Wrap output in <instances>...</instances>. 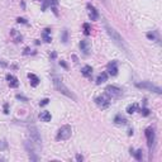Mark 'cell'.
I'll return each instance as SVG.
<instances>
[{
    "instance_id": "cell-28",
    "label": "cell",
    "mask_w": 162,
    "mask_h": 162,
    "mask_svg": "<svg viewBox=\"0 0 162 162\" xmlns=\"http://www.w3.org/2000/svg\"><path fill=\"white\" fill-rule=\"evenodd\" d=\"M17 22H18V23H22V24H28L27 23V19H24V18H18Z\"/></svg>"
},
{
    "instance_id": "cell-18",
    "label": "cell",
    "mask_w": 162,
    "mask_h": 162,
    "mask_svg": "<svg viewBox=\"0 0 162 162\" xmlns=\"http://www.w3.org/2000/svg\"><path fill=\"white\" fill-rule=\"evenodd\" d=\"M106 79H108L106 72H101V74H100L99 76H98V79H96V84H98V85L104 84V82L106 81Z\"/></svg>"
},
{
    "instance_id": "cell-34",
    "label": "cell",
    "mask_w": 162,
    "mask_h": 162,
    "mask_svg": "<svg viewBox=\"0 0 162 162\" xmlns=\"http://www.w3.org/2000/svg\"><path fill=\"white\" fill-rule=\"evenodd\" d=\"M60 63H61V65H62V66H63V67H65V68H66V67H67V66H66V63H65V62H63V61H61V62H60Z\"/></svg>"
},
{
    "instance_id": "cell-21",
    "label": "cell",
    "mask_w": 162,
    "mask_h": 162,
    "mask_svg": "<svg viewBox=\"0 0 162 162\" xmlns=\"http://www.w3.org/2000/svg\"><path fill=\"white\" fill-rule=\"evenodd\" d=\"M137 109H138L137 104H131V105L127 106V113H128V114H133V113L137 112Z\"/></svg>"
},
{
    "instance_id": "cell-7",
    "label": "cell",
    "mask_w": 162,
    "mask_h": 162,
    "mask_svg": "<svg viewBox=\"0 0 162 162\" xmlns=\"http://www.w3.org/2000/svg\"><path fill=\"white\" fill-rule=\"evenodd\" d=\"M95 104L100 108V109H106L110 105V98L106 94L99 95V96L95 98Z\"/></svg>"
},
{
    "instance_id": "cell-13",
    "label": "cell",
    "mask_w": 162,
    "mask_h": 162,
    "mask_svg": "<svg viewBox=\"0 0 162 162\" xmlns=\"http://www.w3.org/2000/svg\"><path fill=\"white\" fill-rule=\"evenodd\" d=\"M28 79H29V81H31V85L33 87H36L39 85V79H38V76L37 75H34V74H28Z\"/></svg>"
},
{
    "instance_id": "cell-35",
    "label": "cell",
    "mask_w": 162,
    "mask_h": 162,
    "mask_svg": "<svg viewBox=\"0 0 162 162\" xmlns=\"http://www.w3.org/2000/svg\"><path fill=\"white\" fill-rule=\"evenodd\" d=\"M101 1H103V3H104V4H106V3H108V1H106V0H101Z\"/></svg>"
},
{
    "instance_id": "cell-25",
    "label": "cell",
    "mask_w": 162,
    "mask_h": 162,
    "mask_svg": "<svg viewBox=\"0 0 162 162\" xmlns=\"http://www.w3.org/2000/svg\"><path fill=\"white\" fill-rule=\"evenodd\" d=\"M51 3H52V0H44V3H43V6H42V10L44 12L48 6H51Z\"/></svg>"
},
{
    "instance_id": "cell-30",
    "label": "cell",
    "mask_w": 162,
    "mask_h": 162,
    "mask_svg": "<svg viewBox=\"0 0 162 162\" xmlns=\"http://www.w3.org/2000/svg\"><path fill=\"white\" fill-rule=\"evenodd\" d=\"M0 67H8V63H6L4 60L0 58Z\"/></svg>"
},
{
    "instance_id": "cell-17",
    "label": "cell",
    "mask_w": 162,
    "mask_h": 162,
    "mask_svg": "<svg viewBox=\"0 0 162 162\" xmlns=\"http://www.w3.org/2000/svg\"><path fill=\"white\" fill-rule=\"evenodd\" d=\"M114 123H115V124L122 125V124H125L127 123V119L122 115V114H118V115H115V118H114Z\"/></svg>"
},
{
    "instance_id": "cell-8",
    "label": "cell",
    "mask_w": 162,
    "mask_h": 162,
    "mask_svg": "<svg viewBox=\"0 0 162 162\" xmlns=\"http://www.w3.org/2000/svg\"><path fill=\"white\" fill-rule=\"evenodd\" d=\"M144 134H146V138H147V144H148V148L152 151L153 150V147H155V143H156V134H155V131H153V128H147L146 129V132H144Z\"/></svg>"
},
{
    "instance_id": "cell-5",
    "label": "cell",
    "mask_w": 162,
    "mask_h": 162,
    "mask_svg": "<svg viewBox=\"0 0 162 162\" xmlns=\"http://www.w3.org/2000/svg\"><path fill=\"white\" fill-rule=\"evenodd\" d=\"M71 133H72V129L70 125H62L61 128L58 129V132H57V136H56V139L57 141H66V139H68L71 137Z\"/></svg>"
},
{
    "instance_id": "cell-26",
    "label": "cell",
    "mask_w": 162,
    "mask_h": 162,
    "mask_svg": "<svg viewBox=\"0 0 162 162\" xmlns=\"http://www.w3.org/2000/svg\"><path fill=\"white\" fill-rule=\"evenodd\" d=\"M61 41H62L63 43H66V42H67V31H66V29H63V32H62Z\"/></svg>"
},
{
    "instance_id": "cell-4",
    "label": "cell",
    "mask_w": 162,
    "mask_h": 162,
    "mask_svg": "<svg viewBox=\"0 0 162 162\" xmlns=\"http://www.w3.org/2000/svg\"><path fill=\"white\" fill-rule=\"evenodd\" d=\"M136 86L138 89H143V90H148V91H152V93L155 94H162V90L160 86H157V85L152 84L151 81H143V82H137L136 84Z\"/></svg>"
},
{
    "instance_id": "cell-22",
    "label": "cell",
    "mask_w": 162,
    "mask_h": 162,
    "mask_svg": "<svg viewBox=\"0 0 162 162\" xmlns=\"http://www.w3.org/2000/svg\"><path fill=\"white\" fill-rule=\"evenodd\" d=\"M82 28H84V34L85 36H89V34L91 33V27L89 23H84L82 24Z\"/></svg>"
},
{
    "instance_id": "cell-1",
    "label": "cell",
    "mask_w": 162,
    "mask_h": 162,
    "mask_svg": "<svg viewBox=\"0 0 162 162\" xmlns=\"http://www.w3.org/2000/svg\"><path fill=\"white\" fill-rule=\"evenodd\" d=\"M104 27H105V31H106V33H108V36H109L110 38H112V41L114 43L117 44V46L119 47L120 49H123L124 52L127 53L128 52V48H127V46H125V42H124V39L122 38V36L117 32L115 29H114L113 27H110L109 24L106 23V22H104Z\"/></svg>"
},
{
    "instance_id": "cell-27",
    "label": "cell",
    "mask_w": 162,
    "mask_h": 162,
    "mask_svg": "<svg viewBox=\"0 0 162 162\" xmlns=\"http://www.w3.org/2000/svg\"><path fill=\"white\" fill-rule=\"evenodd\" d=\"M141 113H142V115H144V117H147L148 114H150V110L147 109V108H143V109L141 110Z\"/></svg>"
},
{
    "instance_id": "cell-16",
    "label": "cell",
    "mask_w": 162,
    "mask_h": 162,
    "mask_svg": "<svg viewBox=\"0 0 162 162\" xmlns=\"http://www.w3.org/2000/svg\"><path fill=\"white\" fill-rule=\"evenodd\" d=\"M80 48H81V51H84L85 55H87L89 51H90V43H89L87 39L81 41V42H80Z\"/></svg>"
},
{
    "instance_id": "cell-31",
    "label": "cell",
    "mask_w": 162,
    "mask_h": 162,
    "mask_svg": "<svg viewBox=\"0 0 162 162\" xmlns=\"http://www.w3.org/2000/svg\"><path fill=\"white\" fill-rule=\"evenodd\" d=\"M48 103H49V100H48V99H43V100L39 103V105H41V106H43V105H47Z\"/></svg>"
},
{
    "instance_id": "cell-9",
    "label": "cell",
    "mask_w": 162,
    "mask_h": 162,
    "mask_svg": "<svg viewBox=\"0 0 162 162\" xmlns=\"http://www.w3.org/2000/svg\"><path fill=\"white\" fill-rule=\"evenodd\" d=\"M86 8H87V13H89V18H90L91 20H98V19H99V12L95 9V6L89 3L86 5Z\"/></svg>"
},
{
    "instance_id": "cell-32",
    "label": "cell",
    "mask_w": 162,
    "mask_h": 162,
    "mask_svg": "<svg viewBox=\"0 0 162 162\" xmlns=\"http://www.w3.org/2000/svg\"><path fill=\"white\" fill-rule=\"evenodd\" d=\"M76 160H77V161H82V160H84V157H82L81 155H76Z\"/></svg>"
},
{
    "instance_id": "cell-12",
    "label": "cell",
    "mask_w": 162,
    "mask_h": 162,
    "mask_svg": "<svg viewBox=\"0 0 162 162\" xmlns=\"http://www.w3.org/2000/svg\"><path fill=\"white\" fill-rule=\"evenodd\" d=\"M10 36H12L13 41H14L15 43L22 42V39H23V37H22V34L19 33V32H18L17 29H12V31H10Z\"/></svg>"
},
{
    "instance_id": "cell-10",
    "label": "cell",
    "mask_w": 162,
    "mask_h": 162,
    "mask_svg": "<svg viewBox=\"0 0 162 162\" xmlns=\"http://www.w3.org/2000/svg\"><path fill=\"white\" fill-rule=\"evenodd\" d=\"M108 72L110 76H117L118 75V62L117 61H112L108 65Z\"/></svg>"
},
{
    "instance_id": "cell-19",
    "label": "cell",
    "mask_w": 162,
    "mask_h": 162,
    "mask_svg": "<svg viewBox=\"0 0 162 162\" xmlns=\"http://www.w3.org/2000/svg\"><path fill=\"white\" fill-rule=\"evenodd\" d=\"M42 37H43V39H44V42H47V43H49L51 41V29H48V28H46V29L43 31V34H42Z\"/></svg>"
},
{
    "instance_id": "cell-15",
    "label": "cell",
    "mask_w": 162,
    "mask_h": 162,
    "mask_svg": "<svg viewBox=\"0 0 162 162\" xmlns=\"http://www.w3.org/2000/svg\"><path fill=\"white\" fill-rule=\"evenodd\" d=\"M39 119L42 120V122H51V119H52V115H51L49 112H47V110H44V112H41L39 114Z\"/></svg>"
},
{
    "instance_id": "cell-29",
    "label": "cell",
    "mask_w": 162,
    "mask_h": 162,
    "mask_svg": "<svg viewBox=\"0 0 162 162\" xmlns=\"http://www.w3.org/2000/svg\"><path fill=\"white\" fill-rule=\"evenodd\" d=\"M17 99H18V100H22V101H24V103H27V101H28V99H27V98L22 96V95H17Z\"/></svg>"
},
{
    "instance_id": "cell-11",
    "label": "cell",
    "mask_w": 162,
    "mask_h": 162,
    "mask_svg": "<svg viewBox=\"0 0 162 162\" xmlns=\"http://www.w3.org/2000/svg\"><path fill=\"white\" fill-rule=\"evenodd\" d=\"M6 81H8L9 86L13 87V89H15V87H18V86H19V81H18V79L15 77L14 75H12V74H8V75H6Z\"/></svg>"
},
{
    "instance_id": "cell-24",
    "label": "cell",
    "mask_w": 162,
    "mask_h": 162,
    "mask_svg": "<svg viewBox=\"0 0 162 162\" xmlns=\"http://www.w3.org/2000/svg\"><path fill=\"white\" fill-rule=\"evenodd\" d=\"M5 150H8V142L6 141H0V151H5Z\"/></svg>"
},
{
    "instance_id": "cell-2",
    "label": "cell",
    "mask_w": 162,
    "mask_h": 162,
    "mask_svg": "<svg viewBox=\"0 0 162 162\" xmlns=\"http://www.w3.org/2000/svg\"><path fill=\"white\" fill-rule=\"evenodd\" d=\"M52 80H53V86H55V89L58 91V93H61L62 95H65V96H67V98H70V99H72L74 101L77 100L76 95L72 93V91H70V89L66 86L65 84H63V81H62L61 77H58V76H53Z\"/></svg>"
},
{
    "instance_id": "cell-33",
    "label": "cell",
    "mask_w": 162,
    "mask_h": 162,
    "mask_svg": "<svg viewBox=\"0 0 162 162\" xmlns=\"http://www.w3.org/2000/svg\"><path fill=\"white\" fill-rule=\"evenodd\" d=\"M4 113H5V114L9 113V110H8V104H5V105H4Z\"/></svg>"
},
{
    "instance_id": "cell-6",
    "label": "cell",
    "mask_w": 162,
    "mask_h": 162,
    "mask_svg": "<svg viewBox=\"0 0 162 162\" xmlns=\"http://www.w3.org/2000/svg\"><path fill=\"white\" fill-rule=\"evenodd\" d=\"M105 94L110 99H119V98H122L123 91H122V89L115 86V85H109V86H106V89H105Z\"/></svg>"
},
{
    "instance_id": "cell-23",
    "label": "cell",
    "mask_w": 162,
    "mask_h": 162,
    "mask_svg": "<svg viewBox=\"0 0 162 162\" xmlns=\"http://www.w3.org/2000/svg\"><path fill=\"white\" fill-rule=\"evenodd\" d=\"M133 156L136 157V160L137 161H142V158H143V155H142V150H138V151H133Z\"/></svg>"
},
{
    "instance_id": "cell-3",
    "label": "cell",
    "mask_w": 162,
    "mask_h": 162,
    "mask_svg": "<svg viewBox=\"0 0 162 162\" xmlns=\"http://www.w3.org/2000/svg\"><path fill=\"white\" fill-rule=\"evenodd\" d=\"M28 136H29L31 142L36 146L37 148H39L41 146H42V138H41L39 131L37 129V127H34V125L29 127V129H28Z\"/></svg>"
},
{
    "instance_id": "cell-20",
    "label": "cell",
    "mask_w": 162,
    "mask_h": 162,
    "mask_svg": "<svg viewBox=\"0 0 162 162\" xmlns=\"http://www.w3.org/2000/svg\"><path fill=\"white\" fill-rule=\"evenodd\" d=\"M147 38L151 41H156V42H160V38H158L157 33H155V32H148L147 33Z\"/></svg>"
},
{
    "instance_id": "cell-14",
    "label": "cell",
    "mask_w": 162,
    "mask_h": 162,
    "mask_svg": "<svg viewBox=\"0 0 162 162\" xmlns=\"http://www.w3.org/2000/svg\"><path fill=\"white\" fill-rule=\"evenodd\" d=\"M81 74L85 76V77H91V75H93V67L91 66H84V67L81 68Z\"/></svg>"
}]
</instances>
